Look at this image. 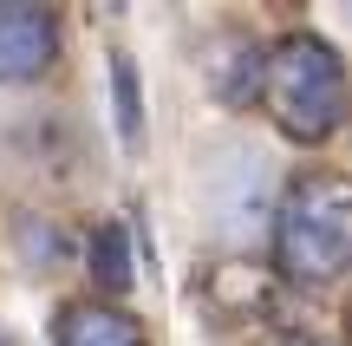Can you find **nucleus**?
Masks as SVG:
<instances>
[{"instance_id": "obj_1", "label": "nucleus", "mask_w": 352, "mask_h": 346, "mask_svg": "<svg viewBox=\"0 0 352 346\" xmlns=\"http://www.w3.org/2000/svg\"><path fill=\"white\" fill-rule=\"evenodd\" d=\"M352 261V183L333 164H307L280 183L267 216V268L294 294H320Z\"/></svg>"}, {"instance_id": "obj_2", "label": "nucleus", "mask_w": 352, "mask_h": 346, "mask_svg": "<svg viewBox=\"0 0 352 346\" xmlns=\"http://www.w3.org/2000/svg\"><path fill=\"white\" fill-rule=\"evenodd\" d=\"M267 125L294 144V151H327L346 125V59L327 33L314 26H287L267 39L261 59V98Z\"/></svg>"}, {"instance_id": "obj_3", "label": "nucleus", "mask_w": 352, "mask_h": 346, "mask_svg": "<svg viewBox=\"0 0 352 346\" xmlns=\"http://www.w3.org/2000/svg\"><path fill=\"white\" fill-rule=\"evenodd\" d=\"M65 59V26L52 7H33V0H7L0 7V85H39L52 78Z\"/></svg>"}, {"instance_id": "obj_4", "label": "nucleus", "mask_w": 352, "mask_h": 346, "mask_svg": "<svg viewBox=\"0 0 352 346\" xmlns=\"http://www.w3.org/2000/svg\"><path fill=\"white\" fill-rule=\"evenodd\" d=\"M261 59H267L261 33H248V26H222V33H215L209 59H202V78H209L222 111H248V105L261 98Z\"/></svg>"}, {"instance_id": "obj_5", "label": "nucleus", "mask_w": 352, "mask_h": 346, "mask_svg": "<svg viewBox=\"0 0 352 346\" xmlns=\"http://www.w3.org/2000/svg\"><path fill=\"white\" fill-rule=\"evenodd\" d=\"M52 346H151L144 334V321L131 307H118V301H65L59 321H52Z\"/></svg>"}, {"instance_id": "obj_6", "label": "nucleus", "mask_w": 352, "mask_h": 346, "mask_svg": "<svg viewBox=\"0 0 352 346\" xmlns=\"http://www.w3.org/2000/svg\"><path fill=\"white\" fill-rule=\"evenodd\" d=\"M78 268H85V281H91V301H118V307H124V294L138 288V248H131V229L118 216H104L98 229L78 242Z\"/></svg>"}, {"instance_id": "obj_7", "label": "nucleus", "mask_w": 352, "mask_h": 346, "mask_svg": "<svg viewBox=\"0 0 352 346\" xmlns=\"http://www.w3.org/2000/svg\"><path fill=\"white\" fill-rule=\"evenodd\" d=\"M7 242H13V261H20L26 274H59L65 261H78V235L65 229L52 209H13Z\"/></svg>"}, {"instance_id": "obj_8", "label": "nucleus", "mask_w": 352, "mask_h": 346, "mask_svg": "<svg viewBox=\"0 0 352 346\" xmlns=\"http://www.w3.org/2000/svg\"><path fill=\"white\" fill-rule=\"evenodd\" d=\"M111 125H118L124 157H138L144 138H151V125H144V85H138V65H131V52H111Z\"/></svg>"}, {"instance_id": "obj_9", "label": "nucleus", "mask_w": 352, "mask_h": 346, "mask_svg": "<svg viewBox=\"0 0 352 346\" xmlns=\"http://www.w3.org/2000/svg\"><path fill=\"white\" fill-rule=\"evenodd\" d=\"M274 346H333V340H327V334H307V327H287Z\"/></svg>"}, {"instance_id": "obj_10", "label": "nucleus", "mask_w": 352, "mask_h": 346, "mask_svg": "<svg viewBox=\"0 0 352 346\" xmlns=\"http://www.w3.org/2000/svg\"><path fill=\"white\" fill-rule=\"evenodd\" d=\"M0 346H20V334H13V327H7V321H0Z\"/></svg>"}]
</instances>
